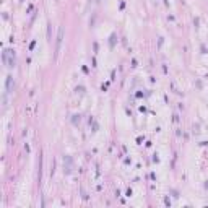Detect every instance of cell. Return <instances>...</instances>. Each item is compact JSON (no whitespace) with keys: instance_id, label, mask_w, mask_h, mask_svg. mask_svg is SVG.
Returning <instances> with one entry per match:
<instances>
[{"instance_id":"cell-1","label":"cell","mask_w":208,"mask_h":208,"mask_svg":"<svg viewBox=\"0 0 208 208\" xmlns=\"http://www.w3.org/2000/svg\"><path fill=\"white\" fill-rule=\"evenodd\" d=\"M62 37H63V28H59V36H57V54L60 51V44H62Z\"/></svg>"},{"instance_id":"cell-2","label":"cell","mask_w":208,"mask_h":208,"mask_svg":"<svg viewBox=\"0 0 208 208\" xmlns=\"http://www.w3.org/2000/svg\"><path fill=\"white\" fill-rule=\"evenodd\" d=\"M7 90L8 91L12 90V77H8V80H7Z\"/></svg>"}]
</instances>
